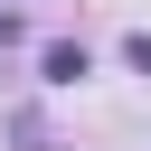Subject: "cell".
<instances>
[{
  "instance_id": "1",
  "label": "cell",
  "mask_w": 151,
  "mask_h": 151,
  "mask_svg": "<svg viewBox=\"0 0 151 151\" xmlns=\"http://www.w3.org/2000/svg\"><path fill=\"white\" fill-rule=\"evenodd\" d=\"M38 76H47V85H85V76H94V57H85L76 38H57V47H38Z\"/></svg>"
},
{
  "instance_id": "2",
  "label": "cell",
  "mask_w": 151,
  "mask_h": 151,
  "mask_svg": "<svg viewBox=\"0 0 151 151\" xmlns=\"http://www.w3.org/2000/svg\"><path fill=\"white\" fill-rule=\"evenodd\" d=\"M123 66H132V76H151V28H132V38H123Z\"/></svg>"
},
{
  "instance_id": "3",
  "label": "cell",
  "mask_w": 151,
  "mask_h": 151,
  "mask_svg": "<svg viewBox=\"0 0 151 151\" xmlns=\"http://www.w3.org/2000/svg\"><path fill=\"white\" fill-rule=\"evenodd\" d=\"M19 38H28V28H19V9H0V47H19Z\"/></svg>"
}]
</instances>
